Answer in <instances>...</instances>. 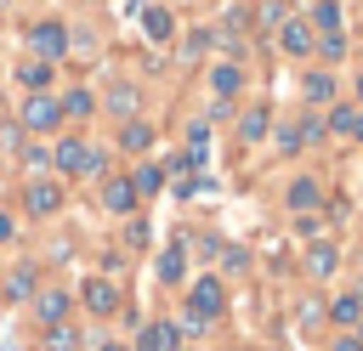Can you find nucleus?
<instances>
[{
    "mask_svg": "<svg viewBox=\"0 0 363 351\" xmlns=\"http://www.w3.org/2000/svg\"><path fill=\"white\" fill-rule=\"evenodd\" d=\"M28 40H34V51H40V57H62L68 28H62V23H34V34H28Z\"/></svg>",
    "mask_w": 363,
    "mask_h": 351,
    "instance_id": "obj_1",
    "label": "nucleus"
},
{
    "mask_svg": "<svg viewBox=\"0 0 363 351\" xmlns=\"http://www.w3.org/2000/svg\"><path fill=\"white\" fill-rule=\"evenodd\" d=\"M85 306H91L96 317H108V311H119V289H113L108 277H91V283H85Z\"/></svg>",
    "mask_w": 363,
    "mask_h": 351,
    "instance_id": "obj_2",
    "label": "nucleus"
},
{
    "mask_svg": "<svg viewBox=\"0 0 363 351\" xmlns=\"http://www.w3.org/2000/svg\"><path fill=\"white\" fill-rule=\"evenodd\" d=\"M51 164H57V170H91V147H85L79 136H68V142L51 153Z\"/></svg>",
    "mask_w": 363,
    "mask_h": 351,
    "instance_id": "obj_3",
    "label": "nucleus"
},
{
    "mask_svg": "<svg viewBox=\"0 0 363 351\" xmlns=\"http://www.w3.org/2000/svg\"><path fill=\"white\" fill-rule=\"evenodd\" d=\"M23 125H28V130H51V125H57V102H51V96H28Z\"/></svg>",
    "mask_w": 363,
    "mask_h": 351,
    "instance_id": "obj_4",
    "label": "nucleus"
},
{
    "mask_svg": "<svg viewBox=\"0 0 363 351\" xmlns=\"http://www.w3.org/2000/svg\"><path fill=\"white\" fill-rule=\"evenodd\" d=\"M176 345H182L176 323H147L142 328V351H176Z\"/></svg>",
    "mask_w": 363,
    "mask_h": 351,
    "instance_id": "obj_5",
    "label": "nucleus"
},
{
    "mask_svg": "<svg viewBox=\"0 0 363 351\" xmlns=\"http://www.w3.org/2000/svg\"><path fill=\"white\" fill-rule=\"evenodd\" d=\"M193 311H199V317H216V311H221V283H216V277L193 283Z\"/></svg>",
    "mask_w": 363,
    "mask_h": 351,
    "instance_id": "obj_6",
    "label": "nucleus"
},
{
    "mask_svg": "<svg viewBox=\"0 0 363 351\" xmlns=\"http://www.w3.org/2000/svg\"><path fill=\"white\" fill-rule=\"evenodd\" d=\"M278 40H284V51H289V57H306V51H312V28H306V23H284V34H278Z\"/></svg>",
    "mask_w": 363,
    "mask_h": 351,
    "instance_id": "obj_7",
    "label": "nucleus"
},
{
    "mask_svg": "<svg viewBox=\"0 0 363 351\" xmlns=\"http://www.w3.org/2000/svg\"><path fill=\"white\" fill-rule=\"evenodd\" d=\"M34 311H40V323H62V317H68V294H57V289H45V294L34 300Z\"/></svg>",
    "mask_w": 363,
    "mask_h": 351,
    "instance_id": "obj_8",
    "label": "nucleus"
},
{
    "mask_svg": "<svg viewBox=\"0 0 363 351\" xmlns=\"http://www.w3.org/2000/svg\"><path fill=\"white\" fill-rule=\"evenodd\" d=\"M329 125H335L340 136H363V113H357V108H335V113H329Z\"/></svg>",
    "mask_w": 363,
    "mask_h": 351,
    "instance_id": "obj_9",
    "label": "nucleus"
},
{
    "mask_svg": "<svg viewBox=\"0 0 363 351\" xmlns=\"http://www.w3.org/2000/svg\"><path fill=\"white\" fill-rule=\"evenodd\" d=\"M119 142H125V147H130V153H142V147H147V142H153V130H147V125H142V119H130V125H125V130H119Z\"/></svg>",
    "mask_w": 363,
    "mask_h": 351,
    "instance_id": "obj_10",
    "label": "nucleus"
},
{
    "mask_svg": "<svg viewBox=\"0 0 363 351\" xmlns=\"http://www.w3.org/2000/svg\"><path fill=\"white\" fill-rule=\"evenodd\" d=\"M306 266H312L318 277H329V272H335V243H312V255H306Z\"/></svg>",
    "mask_w": 363,
    "mask_h": 351,
    "instance_id": "obj_11",
    "label": "nucleus"
},
{
    "mask_svg": "<svg viewBox=\"0 0 363 351\" xmlns=\"http://www.w3.org/2000/svg\"><path fill=\"white\" fill-rule=\"evenodd\" d=\"M74 345H79V334H74V328H62V323H51V328H45V351H74Z\"/></svg>",
    "mask_w": 363,
    "mask_h": 351,
    "instance_id": "obj_12",
    "label": "nucleus"
},
{
    "mask_svg": "<svg viewBox=\"0 0 363 351\" xmlns=\"http://www.w3.org/2000/svg\"><path fill=\"white\" fill-rule=\"evenodd\" d=\"M23 85H34V91L45 96V85H51V62H23Z\"/></svg>",
    "mask_w": 363,
    "mask_h": 351,
    "instance_id": "obj_13",
    "label": "nucleus"
},
{
    "mask_svg": "<svg viewBox=\"0 0 363 351\" xmlns=\"http://www.w3.org/2000/svg\"><path fill=\"white\" fill-rule=\"evenodd\" d=\"M210 85H216V96H233V91H238V68H233V62H221V68L210 74Z\"/></svg>",
    "mask_w": 363,
    "mask_h": 351,
    "instance_id": "obj_14",
    "label": "nucleus"
},
{
    "mask_svg": "<svg viewBox=\"0 0 363 351\" xmlns=\"http://www.w3.org/2000/svg\"><path fill=\"white\" fill-rule=\"evenodd\" d=\"M306 96H312V102H329V96H335V79H329L323 68H318V74H306Z\"/></svg>",
    "mask_w": 363,
    "mask_h": 351,
    "instance_id": "obj_15",
    "label": "nucleus"
},
{
    "mask_svg": "<svg viewBox=\"0 0 363 351\" xmlns=\"http://www.w3.org/2000/svg\"><path fill=\"white\" fill-rule=\"evenodd\" d=\"M28 209H40V215H45V209H57V187L34 181V187H28Z\"/></svg>",
    "mask_w": 363,
    "mask_h": 351,
    "instance_id": "obj_16",
    "label": "nucleus"
},
{
    "mask_svg": "<svg viewBox=\"0 0 363 351\" xmlns=\"http://www.w3.org/2000/svg\"><path fill=\"white\" fill-rule=\"evenodd\" d=\"M136 204V192H130V181L119 176V181H108V209H130Z\"/></svg>",
    "mask_w": 363,
    "mask_h": 351,
    "instance_id": "obj_17",
    "label": "nucleus"
},
{
    "mask_svg": "<svg viewBox=\"0 0 363 351\" xmlns=\"http://www.w3.org/2000/svg\"><path fill=\"white\" fill-rule=\"evenodd\" d=\"M142 28H147L153 40H170V11H147V17H142Z\"/></svg>",
    "mask_w": 363,
    "mask_h": 351,
    "instance_id": "obj_18",
    "label": "nucleus"
},
{
    "mask_svg": "<svg viewBox=\"0 0 363 351\" xmlns=\"http://www.w3.org/2000/svg\"><path fill=\"white\" fill-rule=\"evenodd\" d=\"M159 277H164V283H176V277H182V243H176V249H164V260H159Z\"/></svg>",
    "mask_w": 363,
    "mask_h": 351,
    "instance_id": "obj_19",
    "label": "nucleus"
},
{
    "mask_svg": "<svg viewBox=\"0 0 363 351\" xmlns=\"http://www.w3.org/2000/svg\"><path fill=\"white\" fill-rule=\"evenodd\" d=\"M244 136H250V142L267 136V108H250V113H244Z\"/></svg>",
    "mask_w": 363,
    "mask_h": 351,
    "instance_id": "obj_20",
    "label": "nucleus"
},
{
    "mask_svg": "<svg viewBox=\"0 0 363 351\" xmlns=\"http://www.w3.org/2000/svg\"><path fill=\"white\" fill-rule=\"evenodd\" d=\"M357 317H363V300H357V294H346V300L335 306V323H357Z\"/></svg>",
    "mask_w": 363,
    "mask_h": 351,
    "instance_id": "obj_21",
    "label": "nucleus"
},
{
    "mask_svg": "<svg viewBox=\"0 0 363 351\" xmlns=\"http://www.w3.org/2000/svg\"><path fill=\"white\" fill-rule=\"evenodd\" d=\"M153 187H159V170H153V164H147V170H136V176H130V192H153Z\"/></svg>",
    "mask_w": 363,
    "mask_h": 351,
    "instance_id": "obj_22",
    "label": "nucleus"
},
{
    "mask_svg": "<svg viewBox=\"0 0 363 351\" xmlns=\"http://www.w3.org/2000/svg\"><path fill=\"white\" fill-rule=\"evenodd\" d=\"M312 198H318V187H312V181H295V187H289V204H295V209H306Z\"/></svg>",
    "mask_w": 363,
    "mask_h": 351,
    "instance_id": "obj_23",
    "label": "nucleus"
},
{
    "mask_svg": "<svg viewBox=\"0 0 363 351\" xmlns=\"http://www.w3.org/2000/svg\"><path fill=\"white\" fill-rule=\"evenodd\" d=\"M6 289H11V294H28V289H34V266H17V272H11V283H6Z\"/></svg>",
    "mask_w": 363,
    "mask_h": 351,
    "instance_id": "obj_24",
    "label": "nucleus"
},
{
    "mask_svg": "<svg viewBox=\"0 0 363 351\" xmlns=\"http://www.w3.org/2000/svg\"><path fill=\"white\" fill-rule=\"evenodd\" d=\"M335 17H340V11H335V0H323V6H318V23H323L329 34H335Z\"/></svg>",
    "mask_w": 363,
    "mask_h": 351,
    "instance_id": "obj_25",
    "label": "nucleus"
},
{
    "mask_svg": "<svg viewBox=\"0 0 363 351\" xmlns=\"http://www.w3.org/2000/svg\"><path fill=\"white\" fill-rule=\"evenodd\" d=\"M68 113H91V96L85 91H68Z\"/></svg>",
    "mask_w": 363,
    "mask_h": 351,
    "instance_id": "obj_26",
    "label": "nucleus"
},
{
    "mask_svg": "<svg viewBox=\"0 0 363 351\" xmlns=\"http://www.w3.org/2000/svg\"><path fill=\"white\" fill-rule=\"evenodd\" d=\"M23 164H28V170H45V164H51V153H45V147H28V159H23Z\"/></svg>",
    "mask_w": 363,
    "mask_h": 351,
    "instance_id": "obj_27",
    "label": "nucleus"
},
{
    "mask_svg": "<svg viewBox=\"0 0 363 351\" xmlns=\"http://www.w3.org/2000/svg\"><path fill=\"white\" fill-rule=\"evenodd\" d=\"M335 351H363V340H340V345H335Z\"/></svg>",
    "mask_w": 363,
    "mask_h": 351,
    "instance_id": "obj_28",
    "label": "nucleus"
},
{
    "mask_svg": "<svg viewBox=\"0 0 363 351\" xmlns=\"http://www.w3.org/2000/svg\"><path fill=\"white\" fill-rule=\"evenodd\" d=\"M0 238H11V221H6V215H0Z\"/></svg>",
    "mask_w": 363,
    "mask_h": 351,
    "instance_id": "obj_29",
    "label": "nucleus"
},
{
    "mask_svg": "<svg viewBox=\"0 0 363 351\" xmlns=\"http://www.w3.org/2000/svg\"><path fill=\"white\" fill-rule=\"evenodd\" d=\"M357 96H363V79H357Z\"/></svg>",
    "mask_w": 363,
    "mask_h": 351,
    "instance_id": "obj_30",
    "label": "nucleus"
},
{
    "mask_svg": "<svg viewBox=\"0 0 363 351\" xmlns=\"http://www.w3.org/2000/svg\"><path fill=\"white\" fill-rule=\"evenodd\" d=\"M108 351H119V345H108Z\"/></svg>",
    "mask_w": 363,
    "mask_h": 351,
    "instance_id": "obj_31",
    "label": "nucleus"
}]
</instances>
